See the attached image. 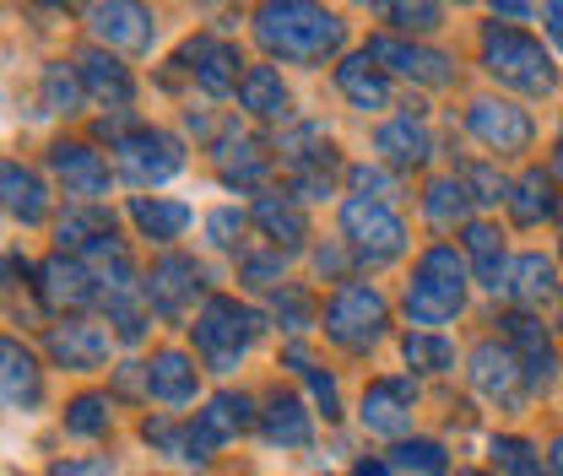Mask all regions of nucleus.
Wrapping results in <instances>:
<instances>
[{
    "label": "nucleus",
    "instance_id": "f257e3e1",
    "mask_svg": "<svg viewBox=\"0 0 563 476\" xmlns=\"http://www.w3.org/2000/svg\"><path fill=\"white\" fill-rule=\"evenodd\" d=\"M255 38L282 55V60H325V55H336L342 49V38H347V27H342V16L336 11H325V5H303V0H282V5H261L255 11Z\"/></svg>",
    "mask_w": 563,
    "mask_h": 476
},
{
    "label": "nucleus",
    "instance_id": "f03ea898",
    "mask_svg": "<svg viewBox=\"0 0 563 476\" xmlns=\"http://www.w3.org/2000/svg\"><path fill=\"white\" fill-rule=\"evenodd\" d=\"M461 303H466V261L450 244H433L412 272V287H407V320L444 325L461 314Z\"/></svg>",
    "mask_w": 563,
    "mask_h": 476
},
{
    "label": "nucleus",
    "instance_id": "7ed1b4c3",
    "mask_svg": "<svg viewBox=\"0 0 563 476\" xmlns=\"http://www.w3.org/2000/svg\"><path fill=\"white\" fill-rule=\"evenodd\" d=\"M483 60H488L493 76H498L504 87H515V92L548 98V92L559 87L553 55H548L531 33H515V27H498V22H493L488 33H483Z\"/></svg>",
    "mask_w": 563,
    "mask_h": 476
},
{
    "label": "nucleus",
    "instance_id": "20e7f679",
    "mask_svg": "<svg viewBox=\"0 0 563 476\" xmlns=\"http://www.w3.org/2000/svg\"><path fill=\"white\" fill-rule=\"evenodd\" d=\"M390 325V309H385V292L368 287V281H342L325 303V336L347 352H368L374 341L385 336Z\"/></svg>",
    "mask_w": 563,
    "mask_h": 476
},
{
    "label": "nucleus",
    "instance_id": "39448f33",
    "mask_svg": "<svg viewBox=\"0 0 563 476\" xmlns=\"http://www.w3.org/2000/svg\"><path fill=\"white\" fill-rule=\"evenodd\" d=\"M261 331V314L244 309L239 298H207L196 314V346L207 352L211 368H233L244 357V346Z\"/></svg>",
    "mask_w": 563,
    "mask_h": 476
},
{
    "label": "nucleus",
    "instance_id": "423d86ee",
    "mask_svg": "<svg viewBox=\"0 0 563 476\" xmlns=\"http://www.w3.org/2000/svg\"><path fill=\"white\" fill-rule=\"evenodd\" d=\"M342 239H347V250L357 255V266H385V261L401 255L407 228H401V217H396L390 206L352 196V201L342 206Z\"/></svg>",
    "mask_w": 563,
    "mask_h": 476
},
{
    "label": "nucleus",
    "instance_id": "0eeeda50",
    "mask_svg": "<svg viewBox=\"0 0 563 476\" xmlns=\"http://www.w3.org/2000/svg\"><path fill=\"white\" fill-rule=\"evenodd\" d=\"M114 163L131 185H163L185 168V146L168 131H125L114 141Z\"/></svg>",
    "mask_w": 563,
    "mask_h": 476
},
{
    "label": "nucleus",
    "instance_id": "6e6552de",
    "mask_svg": "<svg viewBox=\"0 0 563 476\" xmlns=\"http://www.w3.org/2000/svg\"><path fill=\"white\" fill-rule=\"evenodd\" d=\"M250 428H255L250 396H233V390L211 396L207 411H196V422H190V433H185V461H211L228 439H239V433H250Z\"/></svg>",
    "mask_w": 563,
    "mask_h": 476
},
{
    "label": "nucleus",
    "instance_id": "1a4fd4ad",
    "mask_svg": "<svg viewBox=\"0 0 563 476\" xmlns=\"http://www.w3.org/2000/svg\"><path fill=\"white\" fill-rule=\"evenodd\" d=\"M141 292H146V309H157L163 320H185L196 292H201V266L185 261V255H163L152 266V276L141 281Z\"/></svg>",
    "mask_w": 563,
    "mask_h": 476
},
{
    "label": "nucleus",
    "instance_id": "9d476101",
    "mask_svg": "<svg viewBox=\"0 0 563 476\" xmlns=\"http://www.w3.org/2000/svg\"><path fill=\"white\" fill-rule=\"evenodd\" d=\"M379 70H396L407 81H422V87H444L455 76V60L439 55V49H422V44H407V38H368L363 49Z\"/></svg>",
    "mask_w": 563,
    "mask_h": 476
},
{
    "label": "nucleus",
    "instance_id": "9b49d317",
    "mask_svg": "<svg viewBox=\"0 0 563 476\" xmlns=\"http://www.w3.org/2000/svg\"><path fill=\"white\" fill-rule=\"evenodd\" d=\"M498 325H504V341H509V346H515V357H520L526 385H531V390H548V385L559 379V352H553L548 331H542L531 314H504Z\"/></svg>",
    "mask_w": 563,
    "mask_h": 476
},
{
    "label": "nucleus",
    "instance_id": "f8f14e48",
    "mask_svg": "<svg viewBox=\"0 0 563 476\" xmlns=\"http://www.w3.org/2000/svg\"><path fill=\"white\" fill-rule=\"evenodd\" d=\"M87 22H92V38H98V44H109V49H131V55L152 49V33H157L152 11H146V5H131V0L92 5Z\"/></svg>",
    "mask_w": 563,
    "mask_h": 476
},
{
    "label": "nucleus",
    "instance_id": "ddd939ff",
    "mask_svg": "<svg viewBox=\"0 0 563 476\" xmlns=\"http://www.w3.org/2000/svg\"><path fill=\"white\" fill-rule=\"evenodd\" d=\"M38 298L49 303V309H60V314H81L87 303H98L103 292H98V276L87 272L81 261H70V255H49L44 266H38Z\"/></svg>",
    "mask_w": 563,
    "mask_h": 476
},
{
    "label": "nucleus",
    "instance_id": "4468645a",
    "mask_svg": "<svg viewBox=\"0 0 563 476\" xmlns=\"http://www.w3.org/2000/svg\"><path fill=\"white\" fill-rule=\"evenodd\" d=\"M466 125L493 152H526L531 146V114L515 109V103H498V98H477L466 109Z\"/></svg>",
    "mask_w": 563,
    "mask_h": 476
},
{
    "label": "nucleus",
    "instance_id": "2eb2a0df",
    "mask_svg": "<svg viewBox=\"0 0 563 476\" xmlns=\"http://www.w3.org/2000/svg\"><path fill=\"white\" fill-rule=\"evenodd\" d=\"M179 66H190V76L201 81V92H211V98H222V92H233L244 76H239V49L228 44V38H211V33H201V38H190L185 49H179Z\"/></svg>",
    "mask_w": 563,
    "mask_h": 476
},
{
    "label": "nucleus",
    "instance_id": "dca6fc26",
    "mask_svg": "<svg viewBox=\"0 0 563 476\" xmlns=\"http://www.w3.org/2000/svg\"><path fill=\"white\" fill-rule=\"evenodd\" d=\"M412 407H418V390L407 385V379H379V385H368L363 390V428L368 433H385V439H401L407 428H412Z\"/></svg>",
    "mask_w": 563,
    "mask_h": 476
},
{
    "label": "nucleus",
    "instance_id": "f3484780",
    "mask_svg": "<svg viewBox=\"0 0 563 476\" xmlns=\"http://www.w3.org/2000/svg\"><path fill=\"white\" fill-rule=\"evenodd\" d=\"M49 168L66 185V196H76V201H87V206H92V196L109 190V163L92 146H81V141H55L49 146Z\"/></svg>",
    "mask_w": 563,
    "mask_h": 476
},
{
    "label": "nucleus",
    "instance_id": "a211bd4d",
    "mask_svg": "<svg viewBox=\"0 0 563 476\" xmlns=\"http://www.w3.org/2000/svg\"><path fill=\"white\" fill-rule=\"evenodd\" d=\"M76 76H81V92H87L92 103H103V109H125V103L136 98L131 70L120 66L109 49H98V44L76 55Z\"/></svg>",
    "mask_w": 563,
    "mask_h": 476
},
{
    "label": "nucleus",
    "instance_id": "6ab92c4d",
    "mask_svg": "<svg viewBox=\"0 0 563 476\" xmlns=\"http://www.w3.org/2000/svg\"><path fill=\"white\" fill-rule=\"evenodd\" d=\"M211 163H217L222 185H244V190L266 185V174H272V152L255 136H239V131H228V136L211 146Z\"/></svg>",
    "mask_w": 563,
    "mask_h": 476
},
{
    "label": "nucleus",
    "instance_id": "aec40b11",
    "mask_svg": "<svg viewBox=\"0 0 563 476\" xmlns=\"http://www.w3.org/2000/svg\"><path fill=\"white\" fill-rule=\"evenodd\" d=\"M520 379H526V374H520V357H515L509 341H483V346L472 352V385H477V396L515 401Z\"/></svg>",
    "mask_w": 563,
    "mask_h": 476
},
{
    "label": "nucleus",
    "instance_id": "412c9836",
    "mask_svg": "<svg viewBox=\"0 0 563 476\" xmlns=\"http://www.w3.org/2000/svg\"><path fill=\"white\" fill-rule=\"evenodd\" d=\"M44 346L60 368H98L109 357V331H98L87 320H60V325H49Z\"/></svg>",
    "mask_w": 563,
    "mask_h": 476
},
{
    "label": "nucleus",
    "instance_id": "4be33fe9",
    "mask_svg": "<svg viewBox=\"0 0 563 476\" xmlns=\"http://www.w3.org/2000/svg\"><path fill=\"white\" fill-rule=\"evenodd\" d=\"M38 396H44V374L33 352L22 341L0 336V407H38Z\"/></svg>",
    "mask_w": 563,
    "mask_h": 476
},
{
    "label": "nucleus",
    "instance_id": "5701e85b",
    "mask_svg": "<svg viewBox=\"0 0 563 476\" xmlns=\"http://www.w3.org/2000/svg\"><path fill=\"white\" fill-rule=\"evenodd\" d=\"M146 396L152 401H163V407H185V401H196V363L185 357V352H157L152 363H146Z\"/></svg>",
    "mask_w": 563,
    "mask_h": 476
},
{
    "label": "nucleus",
    "instance_id": "b1692460",
    "mask_svg": "<svg viewBox=\"0 0 563 476\" xmlns=\"http://www.w3.org/2000/svg\"><path fill=\"white\" fill-rule=\"evenodd\" d=\"M374 152H379L390 168H422L428 152H433V141L422 131V120L401 114V120H385V125L374 131Z\"/></svg>",
    "mask_w": 563,
    "mask_h": 476
},
{
    "label": "nucleus",
    "instance_id": "393cba45",
    "mask_svg": "<svg viewBox=\"0 0 563 476\" xmlns=\"http://www.w3.org/2000/svg\"><path fill=\"white\" fill-rule=\"evenodd\" d=\"M109 233H114V211H103V206H66L60 222H55V244H60V255H70V261H81Z\"/></svg>",
    "mask_w": 563,
    "mask_h": 476
},
{
    "label": "nucleus",
    "instance_id": "a878e982",
    "mask_svg": "<svg viewBox=\"0 0 563 476\" xmlns=\"http://www.w3.org/2000/svg\"><path fill=\"white\" fill-rule=\"evenodd\" d=\"M0 206L16 217V222H44L49 217V190L33 168L22 163H0Z\"/></svg>",
    "mask_w": 563,
    "mask_h": 476
},
{
    "label": "nucleus",
    "instance_id": "bb28decb",
    "mask_svg": "<svg viewBox=\"0 0 563 476\" xmlns=\"http://www.w3.org/2000/svg\"><path fill=\"white\" fill-rule=\"evenodd\" d=\"M261 433L272 439V444H282V450H309V439H314V422H309V411H303V401L298 396H272L266 401V411H261Z\"/></svg>",
    "mask_w": 563,
    "mask_h": 476
},
{
    "label": "nucleus",
    "instance_id": "cd10ccee",
    "mask_svg": "<svg viewBox=\"0 0 563 476\" xmlns=\"http://www.w3.org/2000/svg\"><path fill=\"white\" fill-rule=\"evenodd\" d=\"M504 298H515V303H548L553 292H559V276H553V261L548 255H520V261H509V272H504V287H498Z\"/></svg>",
    "mask_w": 563,
    "mask_h": 476
},
{
    "label": "nucleus",
    "instance_id": "c85d7f7f",
    "mask_svg": "<svg viewBox=\"0 0 563 476\" xmlns=\"http://www.w3.org/2000/svg\"><path fill=\"white\" fill-rule=\"evenodd\" d=\"M239 103L255 114V120H287V81L272 66H250L239 81Z\"/></svg>",
    "mask_w": 563,
    "mask_h": 476
},
{
    "label": "nucleus",
    "instance_id": "c756f323",
    "mask_svg": "<svg viewBox=\"0 0 563 476\" xmlns=\"http://www.w3.org/2000/svg\"><path fill=\"white\" fill-rule=\"evenodd\" d=\"M336 87L347 92L357 109H385L390 103V81H385V70L374 66L368 55H352L336 66Z\"/></svg>",
    "mask_w": 563,
    "mask_h": 476
},
{
    "label": "nucleus",
    "instance_id": "7c9ffc66",
    "mask_svg": "<svg viewBox=\"0 0 563 476\" xmlns=\"http://www.w3.org/2000/svg\"><path fill=\"white\" fill-rule=\"evenodd\" d=\"M559 211V196H553V174H542V168H531L515 190H509V217L520 222V228H537V222H548Z\"/></svg>",
    "mask_w": 563,
    "mask_h": 476
},
{
    "label": "nucleus",
    "instance_id": "2f4dec72",
    "mask_svg": "<svg viewBox=\"0 0 563 476\" xmlns=\"http://www.w3.org/2000/svg\"><path fill=\"white\" fill-rule=\"evenodd\" d=\"M131 217H136L141 233L157 239V244H168V239H179V233L190 228V206L163 201V196H136V201H131Z\"/></svg>",
    "mask_w": 563,
    "mask_h": 476
},
{
    "label": "nucleus",
    "instance_id": "473e14b6",
    "mask_svg": "<svg viewBox=\"0 0 563 476\" xmlns=\"http://www.w3.org/2000/svg\"><path fill=\"white\" fill-rule=\"evenodd\" d=\"M272 239H277V250H298L303 239H309V228H303V211L287 201V196H255V211H250Z\"/></svg>",
    "mask_w": 563,
    "mask_h": 476
},
{
    "label": "nucleus",
    "instance_id": "72a5a7b5",
    "mask_svg": "<svg viewBox=\"0 0 563 476\" xmlns=\"http://www.w3.org/2000/svg\"><path fill=\"white\" fill-rule=\"evenodd\" d=\"M466 255H472V266H477V276H483V287L488 292H498L504 287V239H498V228H488V222H466Z\"/></svg>",
    "mask_w": 563,
    "mask_h": 476
},
{
    "label": "nucleus",
    "instance_id": "f704fd0d",
    "mask_svg": "<svg viewBox=\"0 0 563 476\" xmlns=\"http://www.w3.org/2000/svg\"><path fill=\"white\" fill-rule=\"evenodd\" d=\"M422 211H428V222L433 228H455V222H466V211H472V196H466V185L450 174V179H433L428 185V196H422Z\"/></svg>",
    "mask_w": 563,
    "mask_h": 476
},
{
    "label": "nucleus",
    "instance_id": "c9c22d12",
    "mask_svg": "<svg viewBox=\"0 0 563 476\" xmlns=\"http://www.w3.org/2000/svg\"><path fill=\"white\" fill-rule=\"evenodd\" d=\"M109 422H114V401L109 396H98V390H87V396H76L66 407V428L76 439H103L109 433Z\"/></svg>",
    "mask_w": 563,
    "mask_h": 476
},
{
    "label": "nucleus",
    "instance_id": "e433bc0d",
    "mask_svg": "<svg viewBox=\"0 0 563 476\" xmlns=\"http://www.w3.org/2000/svg\"><path fill=\"white\" fill-rule=\"evenodd\" d=\"M401 357H407V368H418V374H444V368L455 363V346H450L444 336L412 331V336L401 341Z\"/></svg>",
    "mask_w": 563,
    "mask_h": 476
},
{
    "label": "nucleus",
    "instance_id": "4c0bfd02",
    "mask_svg": "<svg viewBox=\"0 0 563 476\" xmlns=\"http://www.w3.org/2000/svg\"><path fill=\"white\" fill-rule=\"evenodd\" d=\"M493 466L509 476H548L542 472V455L526 444V439H515V433H504V439H493Z\"/></svg>",
    "mask_w": 563,
    "mask_h": 476
},
{
    "label": "nucleus",
    "instance_id": "58836bf2",
    "mask_svg": "<svg viewBox=\"0 0 563 476\" xmlns=\"http://www.w3.org/2000/svg\"><path fill=\"white\" fill-rule=\"evenodd\" d=\"M44 103H49L55 114H76V103H81V76H76L66 60L44 66Z\"/></svg>",
    "mask_w": 563,
    "mask_h": 476
},
{
    "label": "nucleus",
    "instance_id": "ea45409f",
    "mask_svg": "<svg viewBox=\"0 0 563 476\" xmlns=\"http://www.w3.org/2000/svg\"><path fill=\"white\" fill-rule=\"evenodd\" d=\"M461 185H466V196H472V206H498V201H509V179L498 174V168H488V163H472L466 174H461Z\"/></svg>",
    "mask_w": 563,
    "mask_h": 476
},
{
    "label": "nucleus",
    "instance_id": "a19ab883",
    "mask_svg": "<svg viewBox=\"0 0 563 476\" xmlns=\"http://www.w3.org/2000/svg\"><path fill=\"white\" fill-rule=\"evenodd\" d=\"M287 363H292V368H298V374L309 379V390H314V401H320V411H325V422H331V417L342 411V401H336V379H331L325 368H314L303 346H292V352H287Z\"/></svg>",
    "mask_w": 563,
    "mask_h": 476
},
{
    "label": "nucleus",
    "instance_id": "79ce46f5",
    "mask_svg": "<svg viewBox=\"0 0 563 476\" xmlns=\"http://www.w3.org/2000/svg\"><path fill=\"white\" fill-rule=\"evenodd\" d=\"M396 466L401 472H422V476H444V450L433 439H412V444H396Z\"/></svg>",
    "mask_w": 563,
    "mask_h": 476
},
{
    "label": "nucleus",
    "instance_id": "37998d69",
    "mask_svg": "<svg viewBox=\"0 0 563 476\" xmlns=\"http://www.w3.org/2000/svg\"><path fill=\"white\" fill-rule=\"evenodd\" d=\"M385 16L396 22V27H407V33H433V27H444V5H428V0H401V5H385Z\"/></svg>",
    "mask_w": 563,
    "mask_h": 476
},
{
    "label": "nucleus",
    "instance_id": "c03bdc74",
    "mask_svg": "<svg viewBox=\"0 0 563 476\" xmlns=\"http://www.w3.org/2000/svg\"><path fill=\"white\" fill-rule=\"evenodd\" d=\"M109 320H114V336H120V341H141V336H146V309H141L136 292H131V298H114V303H109Z\"/></svg>",
    "mask_w": 563,
    "mask_h": 476
},
{
    "label": "nucleus",
    "instance_id": "a18cd8bd",
    "mask_svg": "<svg viewBox=\"0 0 563 476\" xmlns=\"http://www.w3.org/2000/svg\"><path fill=\"white\" fill-rule=\"evenodd\" d=\"M352 190L363 196V201H390L396 196V185H390V174H379V168H352Z\"/></svg>",
    "mask_w": 563,
    "mask_h": 476
},
{
    "label": "nucleus",
    "instance_id": "49530a36",
    "mask_svg": "<svg viewBox=\"0 0 563 476\" xmlns=\"http://www.w3.org/2000/svg\"><path fill=\"white\" fill-rule=\"evenodd\" d=\"M207 233H211V244L233 250V244H239V233H244V217H239V211H211Z\"/></svg>",
    "mask_w": 563,
    "mask_h": 476
},
{
    "label": "nucleus",
    "instance_id": "de8ad7c7",
    "mask_svg": "<svg viewBox=\"0 0 563 476\" xmlns=\"http://www.w3.org/2000/svg\"><path fill=\"white\" fill-rule=\"evenodd\" d=\"M277 314H287V325H292V331H303V325H309V298H303V292H292V287H282L277 292Z\"/></svg>",
    "mask_w": 563,
    "mask_h": 476
},
{
    "label": "nucleus",
    "instance_id": "09e8293b",
    "mask_svg": "<svg viewBox=\"0 0 563 476\" xmlns=\"http://www.w3.org/2000/svg\"><path fill=\"white\" fill-rule=\"evenodd\" d=\"M244 276H250L255 287H277V281H282V261H244Z\"/></svg>",
    "mask_w": 563,
    "mask_h": 476
},
{
    "label": "nucleus",
    "instance_id": "8fccbe9b",
    "mask_svg": "<svg viewBox=\"0 0 563 476\" xmlns=\"http://www.w3.org/2000/svg\"><path fill=\"white\" fill-rule=\"evenodd\" d=\"M49 476H109V461L98 455V461H60Z\"/></svg>",
    "mask_w": 563,
    "mask_h": 476
},
{
    "label": "nucleus",
    "instance_id": "3c124183",
    "mask_svg": "<svg viewBox=\"0 0 563 476\" xmlns=\"http://www.w3.org/2000/svg\"><path fill=\"white\" fill-rule=\"evenodd\" d=\"M11 281H16V266H11V261H5V255H0V303H5V298H11Z\"/></svg>",
    "mask_w": 563,
    "mask_h": 476
},
{
    "label": "nucleus",
    "instance_id": "603ef678",
    "mask_svg": "<svg viewBox=\"0 0 563 476\" xmlns=\"http://www.w3.org/2000/svg\"><path fill=\"white\" fill-rule=\"evenodd\" d=\"M542 16H548V27H553V38H559V44H563V5H548Z\"/></svg>",
    "mask_w": 563,
    "mask_h": 476
},
{
    "label": "nucleus",
    "instance_id": "864d4df0",
    "mask_svg": "<svg viewBox=\"0 0 563 476\" xmlns=\"http://www.w3.org/2000/svg\"><path fill=\"white\" fill-rule=\"evenodd\" d=\"M548 466H553V476H563V433L553 439V455H548Z\"/></svg>",
    "mask_w": 563,
    "mask_h": 476
},
{
    "label": "nucleus",
    "instance_id": "5fc2aeb1",
    "mask_svg": "<svg viewBox=\"0 0 563 476\" xmlns=\"http://www.w3.org/2000/svg\"><path fill=\"white\" fill-rule=\"evenodd\" d=\"M352 476H385V466H379V461H363V466H357Z\"/></svg>",
    "mask_w": 563,
    "mask_h": 476
},
{
    "label": "nucleus",
    "instance_id": "6e6d98bb",
    "mask_svg": "<svg viewBox=\"0 0 563 476\" xmlns=\"http://www.w3.org/2000/svg\"><path fill=\"white\" fill-rule=\"evenodd\" d=\"M466 476H488V472H466Z\"/></svg>",
    "mask_w": 563,
    "mask_h": 476
}]
</instances>
